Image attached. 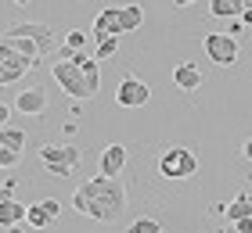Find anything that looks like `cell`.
Returning <instances> with one entry per match:
<instances>
[{"instance_id":"1","label":"cell","mask_w":252,"mask_h":233,"mask_svg":"<svg viewBox=\"0 0 252 233\" xmlns=\"http://www.w3.org/2000/svg\"><path fill=\"white\" fill-rule=\"evenodd\" d=\"M126 183L116 176H94V180H83L72 194V208L79 215L94 219V223H119L123 212H126Z\"/></svg>"},{"instance_id":"2","label":"cell","mask_w":252,"mask_h":233,"mask_svg":"<svg viewBox=\"0 0 252 233\" xmlns=\"http://www.w3.org/2000/svg\"><path fill=\"white\" fill-rule=\"evenodd\" d=\"M198 172V155L191 147H169L158 155V176L162 180H191Z\"/></svg>"},{"instance_id":"3","label":"cell","mask_w":252,"mask_h":233,"mask_svg":"<svg viewBox=\"0 0 252 233\" xmlns=\"http://www.w3.org/2000/svg\"><path fill=\"white\" fill-rule=\"evenodd\" d=\"M79 147H72V144H43L40 147V161H43V169L47 172H54L58 180H68L76 172V165H79Z\"/></svg>"},{"instance_id":"4","label":"cell","mask_w":252,"mask_h":233,"mask_svg":"<svg viewBox=\"0 0 252 233\" xmlns=\"http://www.w3.org/2000/svg\"><path fill=\"white\" fill-rule=\"evenodd\" d=\"M4 32H11V36H29L32 43L40 47V54L43 57H58V51L65 43H58V32H54L47 22H18V26H11V29H4Z\"/></svg>"},{"instance_id":"5","label":"cell","mask_w":252,"mask_h":233,"mask_svg":"<svg viewBox=\"0 0 252 233\" xmlns=\"http://www.w3.org/2000/svg\"><path fill=\"white\" fill-rule=\"evenodd\" d=\"M51 76H54V83H58L72 101H90V86H87L83 72H79V65H72V61H51Z\"/></svg>"},{"instance_id":"6","label":"cell","mask_w":252,"mask_h":233,"mask_svg":"<svg viewBox=\"0 0 252 233\" xmlns=\"http://www.w3.org/2000/svg\"><path fill=\"white\" fill-rule=\"evenodd\" d=\"M205 54H209L213 65L231 68V65H238L242 47H238V36H231V32H209V36H205Z\"/></svg>"},{"instance_id":"7","label":"cell","mask_w":252,"mask_h":233,"mask_svg":"<svg viewBox=\"0 0 252 233\" xmlns=\"http://www.w3.org/2000/svg\"><path fill=\"white\" fill-rule=\"evenodd\" d=\"M148 101H152V86H148L141 76L126 72V76L119 79V90H116V104H119V108H144Z\"/></svg>"},{"instance_id":"8","label":"cell","mask_w":252,"mask_h":233,"mask_svg":"<svg viewBox=\"0 0 252 233\" xmlns=\"http://www.w3.org/2000/svg\"><path fill=\"white\" fill-rule=\"evenodd\" d=\"M36 61H29L26 54L11 51V47H0V83L4 86H15L18 79H26V72H32Z\"/></svg>"},{"instance_id":"9","label":"cell","mask_w":252,"mask_h":233,"mask_svg":"<svg viewBox=\"0 0 252 233\" xmlns=\"http://www.w3.org/2000/svg\"><path fill=\"white\" fill-rule=\"evenodd\" d=\"M47 104H51V97H47L43 86H29V90L15 93V111L29 115V119H40V115L47 111Z\"/></svg>"},{"instance_id":"10","label":"cell","mask_w":252,"mask_h":233,"mask_svg":"<svg viewBox=\"0 0 252 233\" xmlns=\"http://www.w3.org/2000/svg\"><path fill=\"white\" fill-rule=\"evenodd\" d=\"M123 169H126V144H108L97 158V176L116 180V176H123Z\"/></svg>"},{"instance_id":"11","label":"cell","mask_w":252,"mask_h":233,"mask_svg":"<svg viewBox=\"0 0 252 233\" xmlns=\"http://www.w3.org/2000/svg\"><path fill=\"white\" fill-rule=\"evenodd\" d=\"M108 36H123V26H119V7H105L101 15L94 18L90 26V40H108Z\"/></svg>"},{"instance_id":"12","label":"cell","mask_w":252,"mask_h":233,"mask_svg":"<svg viewBox=\"0 0 252 233\" xmlns=\"http://www.w3.org/2000/svg\"><path fill=\"white\" fill-rule=\"evenodd\" d=\"M173 86L177 90H198L202 86V68L194 61H180L173 68Z\"/></svg>"},{"instance_id":"13","label":"cell","mask_w":252,"mask_h":233,"mask_svg":"<svg viewBox=\"0 0 252 233\" xmlns=\"http://www.w3.org/2000/svg\"><path fill=\"white\" fill-rule=\"evenodd\" d=\"M72 65H79V72H83L87 86H90V97H94V93L101 90V61H97V57H87L83 51H79Z\"/></svg>"},{"instance_id":"14","label":"cell","mask_w":252,"mask_h":233,"mask_svg":"<svg viewBox=\"0 0 252 233\" xmlns=\"http://www.w3.org/2000/svg\"><path fill=\"white\" fill-rule=\"evenodd\" d=\"M29 205H18L15 197H0V226H18L26 223Z\"/></svg>"},{"instance_id":"15","label":"cell","mask_w":252,"mask_h":233,"mask_svg":"<svg viewBox=\"0 0 252 233\" xmlns=\"http://www.w3.org/2000/svg\"><path fill=\"white\" fill-rule=\"evenodd\" d=\"M0 47H11V51H18V54H26L29 61H43V54H40V47L32 43L29 36H11V32H4L0 36Z\"/></svg>"},{"instance_id":"16","label":"cell","mask_w":252,"mask_h":233,"mask_svg":"<svg viewBox=\"0 0 252 233\" xmlns=\"http://www.w3.org/2000/svg\"><path fill=\"white\" fill-rule=\"evenodd\" d=\"M144 22V7L141 4H119V26H123V36L133 29H141Z\"/></svg>"},{"instance_id":"17","label":"cell","mask_w":252,"mask_h":233,"mask_svg":"<svg viewBox=\"0 0 252 233\" xmlns=\"http://www.w3.org/2000/svg\"><path fill=\"white\" fill-rule=\"evenodd\" d=\"M220 208L227 212V223H242V219L252 215V197H249V194H238L231 205H220Z\"/></svg>"},{"instance_id":"18","label":"cell","mask_w":252,"mask_h":233,"mask_svg":"<svg viewBox=\"0 0 252 233\" xmlns=\"http://www.w3.org/2000/svg\"><path fill=\"white\" fill-rule=\"evenodd\" d=\"M26 144H29L26 129H15V126H4V129H0V151H18V155H22Z\"/></svg>"},{"instance_id":"19","label":"cell","mask_w":252,"mask_h":233,"mask_svg":"<svg viewBox=\"0 0 252 233\" xmlns=\"http://www.w3.org/2000/svg\"><path fill=\"white\" fill-rule=\"evenodd\" d=\"M242 11H245V0H213L209 4L213 18H242Z\"/></svg>"},{"instance_id":"20","label":"cell","mask_w":252,"mask_h":233,"mask_svg":"<svg viewBox=\"0 0 252 233\" xmlns=\"http://www.w3.org/2000/svg\"><path fill=\"white\" fill-rule=\"evenodd\" d=\"M54 223V219L47 215V212H43V208H40V201L36 205H29V215H26V226H32V230H47Z\"/></svg>"},{"instance_id":"21","label":"cell","mask_w":252,"mask_h":233,"mask_svg":"<svg viewBox=\"0 0 252 233\" xmlns=\"http://www.w3.org/2000/svg\"><path fill=\"white\" fill-rule=\"evenodd\" d=\"M126 233H162V223L152 215H141V219H133L130 226H126Z\"/></svg>"},{"instance_id":"22","label":"cell","mask_w":252,"mask_h":233,"mask_svg":"<svg viewBox=\"0 0 252 233\" xmlns=\"http://www.w3.org/2000/svg\"><path fill=\"white\" fill-rule=\"evenodd\" d=\"M116 51H119V36H108V40H97V43H94V57H97V61L116 57Z\"/></svg>"},{"instance_id":"23","label":"cell","mask_w":252,"mask_h":233,"mask_svg":"<svg viewBox=\"0 0 252 233\" xmlns=\"http://www.w3.org/2000/svg\"><path fill=\"white\" fill-rule=\"evenodd\" d=\"M87 40H90V32H83V29H72V32H65V47H72V51H83L87 47Z\"/></svg>"},{"instance_id":"24","label":"cell","mask_w":252,"mask_h":233,"mask_svg":"<svg viewBox=\"0 0 252 233\" xmlns=\"http://www.w3.org/2000/svg\"><path fill=\"white\" fill-rule=\"evenodd\" d=\"M18 151H0V169H4V172H11V169H15L18 165Z\"/></svg>"},{"instance_id":"25","label":"cell","mask_w":252,"mask_h":233,"mask_svg":"<svg viewBox=\"0 0 252 233\" xmlns=\"http://www.w3.org/2000/svg\"><path fill=\"white\" fill-rule=\"evenodd\" d=\"M40 208H43V212H47V215L54 219V223H58V215H62V205L54 201V197H43V201H40Z\"/></svg>"},{"instance_id":"26","label":"cell","mask_w":252,"mask_h":233,"mask_svg":"<svg viewBox=\"0 0 252 233\" xmlns=\"http://www.w3.org/2000/svg\"><path fill=\"white\" fill-rule=\"evenodd\" d=\"M15 194V176L11 172H4V183H0V197H11Z\"/></svg>"},{"instance_id":"27","label":"cell","mask_w":252,"mask_h":233,"mask_svg":"<svg viewBox=\"0 0 252 233\" xmlns=\"http://www.w3.org/2000/svg\"><path fill=\"white\" fill-rule=\"evenodd\" d=\"M11 108H15V104H7V97L0 101V129H4V126L11 122Z\"/></svg>"},{"instance_id":"28","label":"cell","mask_w":252,"mask_h":233,"mask_svg":"<svg viewBox=\"0 0 252 233\" xmlns=\"http://www.w3.org/2000/svg\"><path fill=\"white\" fill-rule=\"evenodd\" d=\"M231 226H234L238 233H252V215H249V219H242V223H231Z\"/></svg>"},{"instance_id":"29","label":"cell","mask_w":252,"mask_h":233,"mask_svg":"<svg viewBox=\"0 0 252 233\" xmlns=\"http://www.w3.org/2000/svg\"><path fill=\"white\" fill-rule=\"evenodd\" d=\"M242 26H245L242 18H231V26H227V32H231V36H238V32H242Z\"/></svg>"},{"instance_id":"30","label":"cell","mask_w":252,"mask_h":233,"mask_svg":"<svg viewBox=\"0 0 252 233\" xmlns=\"http://www.w3.org/2000/svg\"><path fill=\"white\" fill-rule=\"evenodd\" d=\"M242 158H249V161H252V136H249L245 144H242Z\"/></svg>"},{"instance_id":"31","label":"cell","mask_w":252,"mask_h":233,"mask_svg":"<svg viewBox=\"0 0 252 233\" xmlns=\"http://www.w3.org/2000/svg\"><path fill=\"white\" fill-rule=\"evenodd\" d=\"M242 22H245V26H252V7H245V11H242Z\"/></svg>"},{"instance_id":"32","label":"cell","mask_w":252,"mask_h":233,"mask_svg":"<svg viewBox=\"0 0 252 233\" xmlns=\"http://www.w3.org/2000/svg\"><path fill=\"white\" fill-rule=\"evenodd\" d=\"M188 4H194V0H173V7H188Z\"/></svg>"},{"instance_id":"33","label":"cell","mask_w":252,"mask_h":233,"mask_svg":"<svg viewBox=\"0 0 252 233\" xmlns=\"http://www.w3.org/2000/svg\"><path fill=\"white\" fill-rule=\"evenodd\" d=\"M18 226H22V223H18ZM18 226H4V233H22Z\"/></svg>"},{"instance_id":"34","label":"cell","mask_w":252,"mask_h":233,"mask_svg":"<svg viewBox=\"0 0 252 233\" xmlns=\"http://www.w3.org/2000/svg\"><path fill=\"white\" fill-rule=\"evenodd\" d=\"M220 233H238V230H234V226H231V223H227V226H223V230H220Z\"/></svg>"},{"instance_id":"35","label":"cell","mask_w":252,"mask_h":233,"mask_svg":"<svg viewBox=\"0 0 252 233\" xmlns=\"http://www.w3.org/2000/svg\"><path fill=\"white\" fill-rule=\"evenodd\" d=\"M15 4H18V7H26V4H32V0H15Z\"/></svg>"},{"instance_id":"36","label":"cell","mask_w":252,"mask_h":233,"mask_svg":"<svg viewBox=\"0 0 252 233\" xmlns=\"http://www.w3.org/2000/svg\"><path fill=\"white\" fill-rule=\"evenodd\" d=\"M245 7H252V0H245Z\"/></svg>"}]
</instances>
